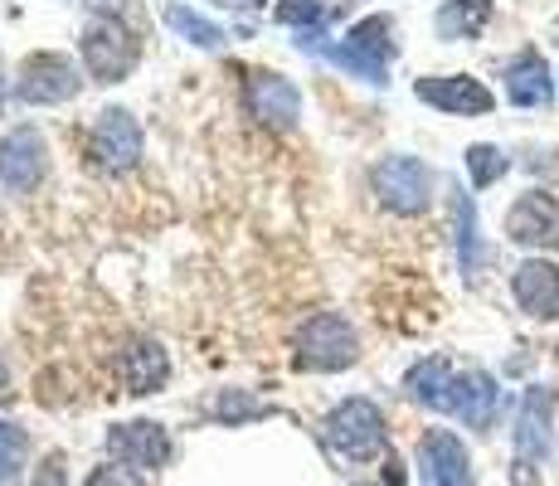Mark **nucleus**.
Wrapping results in <instances>:
<instances>
[{
  "label": "nucleus",
  "mask_w": 559,
  "mask_h": 486,
  "mask_svg": "<svg viewBox=\"0 0 559 486\" xmlns=\"http://www.w3.org/2000/svg\"><path fill=\"white\" fill-rule=\"evenodd\" d=\"M88 151L107 176H122V170H132L142 161V122L127 107H107L88 132Z\"/></svg>",
  "instance_id": "nucleus-8"
},
{
  "label": "nucleus",
  "mask_w": 559,
  "mask_h": 486,
  "mask_svg": "<svg viewBox=\"0 0 559 486\" xmlns=\"http://www.w3.org/2000/svg\"><path fill=\"white\" fill-rule=\"evenodd\" d=\"M360 360V336L341 311H317L293 341V365L307 375H336Z\"/></svg>",
  "instance_id": "nucleus-3"
},
{
  "label": "nucleus",
  "mask_w": 559,
  "mask_h": 486,
  "mask_svg": "<svg viewBox=\"0 0 559 486\" xmlns=\"http://www.w3.org/2000/svg\"><path fill=\"white\" fill-rule=\"evenodd\" d=\"M136 59H142V45L117 15H98L83 29V69L98 83H122L136 69Z\"/></svg>",
  "instance_id": "nucleus-4"
},
{
  "label": "nucleus",
  "mask_w": 559,
  "mask_h": 486,
  "mask_svg": "<svg viewBox=\"0 0 559 486\" xmlns=\"http://www.w3.org/2000/svg\"><path fill=\"white\" fill-rule=\"evenodd\" d=\"M511 442H515V477L531 482L535 467H545L550 442H555V399H550V389H540V384L525 389Z\"/></svg>",
  "instance_id": "nucleus-6"
},
{
  "label": "nucleus",
  "mask_w": 559,
  "mask_h": 486,
  "mask_svg": "<svg viewBox=\"0 0 559 486\" xmlns=\"http://www.w3.org/2000/svg\"><path fill=\"white\" fill-rule=\"evenodd\" d=\"M418 486H477L467 442L453 428H428L418 438Z\"/></svg>",
  "instance_id": "nucleus-10"
},
{
  "label": "nucleus",
  "mask_w": 559,
  "mask_h": 486,
  "mask_svg": "<svg viewBox=\"0 0 559 486\" xmlns=\"http://www.w3.org/2000/svg\"><path fill=\"white\" fill-rule=\"evenodd\" d=\"M83 79L79 69H73L63 54H29L25 63H20V83H15V97L29 107H49V103H69V97H79Z\"/></svg>",
  "instance_id": "nucleus-9"
},
{
  "label": "nucleus",
  "mask_w": 559,
  "mask_h": 486,
  "mask_svg": "<svg viewBox=\"0 0 559 486\" xmlns=\"http://www.w3.org/2000/svg\"><path fill=\"white\" fill-rule=\"evenodd\" d=\"M117 375H122L127 394H160L170 380V360L156 341H132L117 355Z\"/></svg>",
  "instance_id": "nucleus-17"
},
{
  "label": "nucleus",
  "mask_w": 559,
  "mask_h": 486,
  "mask_svg": "<svg viewBox=\"0 0 559 486\" xmlns=\"http://www.w3.org/2000/svg\"><path fill=\"white\" fill-rule=\"evenodd\" d=\"M467 176H472V190H491L501 176L511 170V161H507V151L501 146H491V142H477V146H467Z\"/></svg>",
  "instance_id": "nucleus-22"
},
{
  "label": "nucleus",
  "mask_w": 559,
  "mask_h": 486,
  "mask_svg": "<svg viewBox=\"0 0 559 486\" xmlns=\"http://www.w3.org/2000/svg\"><path fill=\"white\" fill-rule=\"evenodd\" d=\"M93 10H107V15H112V10H122V0H88Z\"/></svg>",
  "instance_id": "nucleus-29"
},
{
  "label": "nucleus",
  "mask_w": 559,
  "mask_h": 486,
  "mask_svg": "<svg viewBox=\"0 0 559 486\" xmlns=\"http://www.w3.org/2000/svg\"><path fill=\"white\" fill-rule=\"evenodd\" d=\"M88 486H146V477L136 467H98L88 477Z\"/></svg>",
  "instance_id": "nucleus-27"
},
{
  "label": "nucleus",
  "mask_w": 559,
  "mask_h": 486,
  "mask_svg": "<svg viewBox=\"0 0 559 486\" xmlns=\"http://www.w3.org/2000/svg\"><path fill=\"white\" fill-rule=\"evenodd\" d=\"M29 486H69V472H63V458H59V452H49L45 467L35 472V482H29Z\"/></svg>",
  "instance_id": "nucleus-28"
},
{
  "label": "nucleus",
  "mask_w": 559,
  "mask_h": 486,
  "mask_svg": "<svg viewBox=\"0 0 559 486\" xmlns=\"http://www.w3.org/2000/svg\"><path fill=\"white\" fill-rule=\"evenodd\" d=\"M234 5H263V0H234Z\"/></svg>",
  "instance_id": "nucleus-30"
},
{
  "label": "nucleus",
  "mask_w": 559,
  "mask_h": 486,
  "mask_svg": "<svg viewBox=\"0 0 559 486\" xmlns=\"http://www.w3.org/2000/svg\"><path fill=\"white\" fill-rule=\"evenodd\" d=\"M507 239L521 248H555L559 244V200L545 190H525L507 210Z\"/></svg>",
  "instance_id": "nucleus-13"
},
{
  "label": "nucleus",
  "mask_w": 559,
  "mask_h": 486,
  "mask_svg": "<svg viewBox=\"0 0 559 486\" xmlns=\"http://www.w3.org/2000/svg\"><path fill=\"white\" fill-rule=\"evenodd\" d=\"M45 170H49V151L35 127H15V132L0 137V186L5 190L29 194L45 180Z\"/></svg>",
  "instance_id": "nucleus-12"
},
{
  "label": "nucleus",
  "mask_w": 559,
  "mask_h": 486,
  "mask_svg": "<svg viewBox=\"0 0 559 486\" xmlns=\"http://www.w3.org/2000/svg\"><path fill=\"white\" fill-rule=\"evenodd\" d=\"M166 25L176 29L180 39H190V45H200V49H219V45H224V29L214 25V20H204L200 10L180 5V0H170V5H166Z\"/></svg>",
  "instance_id": "nucleus-21"
},
{
  "label": "nucleus",
  "mask_w": 559,
  "mask_h": 486,
  "mask_svg": "<svg viewBox=\"0 0 559 486\" xmlns=\"http://www.w3.org/2000/svg\"><path fill=\"white\" fill-rule=\"evenodd\" d=\"M497 408H501V389L487 370H462L457 384H453V414L462 418L467 428L487 434L497 424Z\"/></svg>",
  "instance_id": "nucleus-16"
},
{
  "label": "nucleus",
  "mask_w": 559,
  "mask_h": 486,
  "mask_svg": "<svg viewBox=\"0 0 559 486\" xmlns=\"http://www.w3.org/2000/svg\"><path fill=\"white\" fill-rule=\"evenodd\" d=\"M321 442H326L331 458L341 462H374L384 452V414L374 399H341L336 408L321 424Z\"/></svg>",
  "instance_id": "nucleus-2"
},
{
  "label": "nucleus",
  "mask_w": 559,
  "mask_h": 486,
  "mask_svg": "<svg viewBox=\"0 0 559 486\" xmlns=\"http://www.w3.org/2000/svg\"><path fill=\"white\" fill-rule=\"evenodd\" d=\"M453 384H457V370L443 360V355H428V360H418L414 370L404 375L408 399L433 408V414H453Z\"/></svg>",
  "instance_id": "nucleus-18"
},
{
  "label": "nucleus",
  "mask_w": 559,
  "mask_h": 486,
  "mask_svg": "<svg viewBox=\"0 0 559 486\" xmlns=\"http://www.w3.org/2000/svg\"><path fill=\"white\" fill-rule=\"evenodd\" d=\"M277 20L297 29H311L317 20H326V0H277Z\"/></svg>",
  "instance_id": "nucleus-26"
},
{
  "label": "nucleus",
  "mask_w": 559,
  "mask_h": 486,
  "mask_svg": "<svg viewBox=\"0 0 559 486\" xmlns=\"http://www.w3.org/2000/svg\"><path fill=\"white\" fill-rule=\"evenodd\" d=\"M394 25L390 15H365L360 25L346 29V39L336 45H307L311 54H321L326 63H336L341 73H356L365 83H390V59H394Z\"/></svg>",
  "instance_id": "nucleus-1"
},
{
  "label": "nucleus",
  "mask_w": 559,
  "mask_h": 486,
  "mask_svg": "<svg viewBox=\"0 0 559 486\" xmlns=\"http://www.w3.org/2000/svg\"><path fill=\"white\" fill-rule=\"evenodd\" d=\"M0 389H5V365H0Z\"/></svg>",
  "instance_id": "nucleus-31"
},
{
  "label": "nucleus",
  "mask_w": 559,
  "mask_h": 486,
  "mask_svg": "<svg viewBox=\"0 0 559 486\" xmlns=\"http://www.w3.org/2000/svg\"><path fill=\"white\" fill-rule=\"evenodd\" d=\"M511 297L525 317L555 321L559 317V263H550V258H525L511 273Z\"/></svg>",
  "instance_id": "nucleus-14"
},
{
  "label": "nucleus",
  "mask_w": 559,
  "mask_h": 486,
  "mask_svg": "<svg viewBox=\"0 0 559 486\" xmlns=\"http://www.w3.org/2000/svg\"><path fill=\"white\" fill-rule=\"evenodd\" d=\"M107 452H112L122 467H166L170 462V438L160 424H117L107 428Z\"/></svg>",
  "instance_id": "nucleus-15"
},
{
  "label": "nucleus",
  "mask_w": 559,
  "mask_h": 486,
  "mask_svg": "<svg viewBox=\"0 0 559 486\" xmlns=\"http://www.w3.org/2000/svg\"><path fill=\"white\" fill-rule=\"evenodd\" d=\"M414 97L438 112H453V117H487L497 107V93L487 88L481 79H467V73H433V79H418Z\"/></svg>",
  "instance_id": "nucleus-11"
},
{
  "label": "nucleus",
  "mask_w": 559,
  "mask_h": 486,
  "mask_svg": "<svg viewBox=\"0 0 559 486\" xmlns=\"http://www.w3.org/2000/svg\"><path fill=\"white\" fill-rule=\"evenodd\" d=\"M457 263H462V277H477L481 244H477V210H472L467 194H457Z\"/></svg>",
  "instance_id": "nucleus-24"
},
{
  "label": "nucleus",
  "mask_w": 559,
  "mask_h": 486,
  "mask_svg": "<svg viewBox=\"0 0 559 486\" xmlns=\"http://www.w3.org/2000/svg\"><path fill=\"white\" fill-rule=\"evenodd\" d=\"M370 190L380 194V204L390 214H424L428 200H433V170L418 156H384L380 166L370 170Z\"/></svg>",
  "instance_id": "nucleus-5"
},
{
  "label": "nucleus",
  "mask_w": 559,
  "mask_h": 486,
  "mask_svg": "<svg viewBox=\"0 0 559 486\" xmlns=\"http://www.w3.org/2000/svg\"><path fill=\"white\" fill-rule=\"evenodd\" d=\"M487 25H491V0H443V10H438V20H433L438 39H448V45L477 39Z\"/></svg>",
  "instance_id": "nucleus-20"
},
{
  "label": "nucleus",
  "mask_w": 559,
  "mask_h": 486,
  "mask_svg": "<svg viewBox=\"0 0 559 486\" xmlns=\"http://www.w3.org/2000/svg\"><path fill=\"white\" fill-rule=\"evenodd\" d=\"M243 112H249L253 122L287 132V127L302 122V93H297V83L283 79V73L253 69L249 79H243Z\"/></svg>",
  "instance_id": "nucleus-7"
},
{
  "label": "nucleus",
  "mask_w": 559,
  "mask_h": 486,
  "mask_svg": "<svg viewBox=\"0 0 559 486\" xmlns=\"http://www.w3.org/2000/svg\"><path fill=\"white\" fill-rule=\"evenodd\" d=\"M507 97H511L515 107H545L555 97L550 63H545L535 49L515 54V59L507 63Z\"/></svg>",
  "instance_id": "nucleus-19"
},
{
  "label": "nucleus",
  "mask_w": 559,
  "mask_h": 486,
  "mask_svg": "<svg viewBox=\"0 0 559 486\" xmlns=\"http://www.w3.org/2000/svg\"><path fill=\"white\" fill-rule=\"evenodd\" d=\"M25 452H29V438L20 434L15 424H0V486H15L20 482Z\"/></svg>",
  "instance_id": "nucleus-25"
},
{
  "label": "nucleus",
  "mask_w": 559,
  "mask_h": 486,
  "mask_svg": "<svg viewBox=\"0 0 559 486\" xmlns=\"http://www.w3.org/2000/svg\"><path fill=\"white\" fill-rule=\"evenodd\" d=\"M210 414L219 418V424H249V418H267L273 408H267L263 399L243 394V389H219V394L210 399Z\"/></svg>",
  "instance_id": "nucleus-23"
}]
</instances>
